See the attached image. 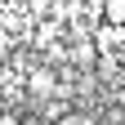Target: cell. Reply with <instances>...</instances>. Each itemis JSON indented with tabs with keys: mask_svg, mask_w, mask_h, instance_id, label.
Here are the masks:
<instances>
[{
	"mask_svg": "<svg viewBox=\"0 0 125 125\" xmlns=\"http://www.w3.org/2000/svg\"><path fill=\"white\" fill-rule=\"evenodd\" d=\"M103 22H121L125 27V0H103Z\"/></svg>",
	"mask_w": 125,
	"mask_h": 125,
	"instance_id": "obj_3",
	"label": "cell"
},
{
	"mask_svg": "<svg viewBox=\"0 0 125 125\" xmlns=\"http://www.w3.org/2000/svg\"><path fill=\"white\" fill-rule=\"evenodd\" d=\"M94 40H98V49H121V45H125V31H121V22H103Z\"/></svg>",
	"mask_w": 125,
	"mask_h": 125,
	"instance_id": "obj_2",
	"label": "cell"
},
{
	"mask_svg": "<svg viewBox=\"0 0 125 125\" xmlns=\"http://www.w3.org/2000/svg\"><path fill=\"white\" fill-rule=\"evenodd\" d=\"M0 125H18V116H0Z\"/></svg>",
	"mask_w": 125,
	"mask_h": 125,
	"instance_id": "obj_4",
	"label": "cell"
},
{
	"mask_svg": "<svg viewBox=\"0 0 125 125\" xmlns=\"http://www.w3.org/2000/svg\"><path fill=\"white\" fill-rule=\"evenodd\" d=\"M27 89L36 94V98H49V94H54V72H45V67H36V72L27 76Z\"/></svg>",
	"mask_w": 125,
	"mask_h": 125,
	"instance_id": "obj_1",
	"label": "cell"
}]
</instances>
